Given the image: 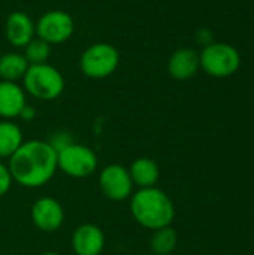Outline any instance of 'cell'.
Listing matches in <instances>:
<instances>
[{
    "label": "cell",
    "instance_id": "obj_12",
    "mask_svg": "<svg viewBox=\"0 0 254 255\" xmlns=\"http://www.w3.org/2000/svg\"><path fill=\"white\" fill-rule=\"evenodd\" d=\"M25 93L16 82L0 81V117L16 118L25 108Z\"/></svg>",
    "mask_w": 254,
    "mask_h": 255
},
{
    "label": "cell",
    "instance_id": "obj_2",
    "mask_svg": "<svg viewBox=\"0 0 254 255\" xmlns=\"http://www.w3.org/2000/svg\"><path fill=\"white\" fill-rule=\"evenodd\" d=\"M130 212L133 220L148 230L171 226L175 208L169 196L157 187L139 188L130 196Z\"/></svg>",
    "mask_w": 254,
    "mask_h": 255
},
{
    "label": "cell",
    "instance_id": "obj_5",
    "mask_svg": "<svg viewBox=\"0 0 254 255\" xmlns=\"http://www.w3.org/2000/svg\"><path fill=\"white\" fill-rule=\"evenodd\" d=\"M120 63V54L111 43L99 42L90 45L79 58L82 73L93 79H102L112 75Z\"/></svg>",
    "mask_w": 254,
    "mask_h": 255
},
{
    "label": "cell",
    "instance_id": "obj_17",
    "mask_svg": "<svg viewBox=\"0 0 254 255\" xmlns=\"http://www.w3.org/2000/svg\"><path fill=\"white\" fill-rule=\"evenodd\" d=\"M177 241H178L177 232L168 226V227L154 230L151 241H150V247L156 255H168L175 250Z\"/></svg>",
    "mask_w": 254,
    "mask_h": 255
},
{
    "label": "cell",
    "instance_id": "obj_8",
    "mask_svg": "<svg viewBox=\"0 0 254 255\" xmlns=\"http://www.w3.org/2000/svg\"><path fill=\"white\" fill-rule=\"evenodd\" d=\"M99 187L103 196L112 202L130 199L133 193V182L129 169L121 164H109L103 167L99 175Z\"/></svg>",
    "mask_w": 254,
    "mask_h": 255
},
{
    "label": "cell",
    "instance_id": "obj_6",
    "mask_svg": "<svg viewBox=\"0 0 254 255\" xmlns=\"http://www.w3.org/2000/svg\"><path fill=\"white\" fill-rule=\"evenodd\" d=\"M241 58L238 51L228 43H210L199 55L202 69L216 78H226L234 75L240 67Z\"/></svg>",
    "mask_w": 254,
    "mask_h": 255
},
{
    "label": "cell",
    "instance_id": "obj_19",
    "mask_svg": "<svg viewBox=\"0 0 254 255\" xmlns=\"http://www.w3.org/2000/svg\"><path fill=\"white\" fill-rule=\"evenodd\" d=\"M12 182H13V179L9 172V167L0 161V197H3L10 190Z\"/></svg>",
    "mask_w": 254,
    "mask_h": 255
},
{
    "label": "cell",
    "instance_id": "obj_10",
    "mask_svg": "<svg viewBox=\"0 0 254 255\" xmlns=\"http://www.w3.org/2000/svg\"><path fill=\"white\" fill-rule=\"evenodd\" d=\"M72 248L76 255H100L105 248V235L96 224H81L72 236Z\"/></svg>",
    "mask_w": 254,
    "mask_h": 255
},
{
    "label": "cell",
    "instance_id": "obj_4",
    "mask_svg": "<svg viewBox=\"0 0 254 255\" xmlns=\"http://www.w3.org/2000/svg\"><path fill=\"white\" fill-rule=\"evenodd\" d=\"M99 161L96 152L79 143H69L57 151V169L70 178H88L97 170Z\"/></svg>",
    "mask_w": 254,
    "mask_h": 255
},
{
    "label": "cell",
    "instance_id": "obj_16",
    "mask_svg": "<svg viewBox=\"0 0 254 255\" xmlns=\"http://www.w3.org/2000/svg\"><path fill=\"white\" fill-rule=\"evenodd\" d=\"M21 128L9 120L0 121V158H9L22 145Z\"/></svg>",
    "mask_w": 254,
    "mask_h": 255
},
{
    "label": "cell",
    "instance_id": "obj_3",
    "mask_svg": "<svg viewBox=\"0 0 254 255\" xmlns=\"http://www.w3.org/2000/svg\"><path fill=\"white\" fill-rule=\"evenodd\" d=\"M22 81L25 91L39 100H54L64 90L63 75L48 63L30 64Z\"/></svg>",
    "mask_w": 254,
    "mask_h": 255
},
{
    "label": "cell",
    "instance_id": "obj_20",
    "mask_svg": "<svg viewBox=\"0 0 254 255\" xmlns=\"http://www.w3.org/2000/svg\"><path fill=\"white\" fill-rule=\"evenodd\" d=\"M34 115H36V111H34L31 106H27V105H25V108L22 109V112L19 114V117H21L22 120H25V121H31V120L34 118Z\"/></svg>",
    "mask_w": 254,
    "mask_h": 255
},
{
    "label": "cell",
    "instance_id": "obj_7",
    "mask_svg": "<svg viewBox=\"0 0 254 255\" xmlns=\"http://www.w3.org/2000/svg\"><path fill=\"white\" fill-rule=\"evenodd\" d=\"M73 30V18L64 10H49L43 13L36 24L37 37L48 42L49 45L66 42L72 37Z\"/></svg>",
    "mask_w": 254,
    "mask_h": 255
},
{
    "label": "cell",
    "instance_id": "obj_14",
    "mask_svg": "<svg viewBox=\"0 0 254 255\" xmlns=\"http://www.w3.org/2000/svg\"><path fill=\"white\" fill-rule=\"evenodd\" d=\"M129 173H130L133 185H136L139 188L156 187L159 176H160V170H159L157 163L151 158H147V157L136 158L130 164Z\"/></svg>",
    "mask_w": 254,
    "mask_h": 255
},
{
    "label": "cell",
    "instance_id": "obj_15",
    "mask_svg": "<svg viewBox=\"0 0 254 255\" xmlns=\"http://www.w3.org/2000/svg\"><path fill=\"white\" fill-rule=\"evenodd\" d=\"M28 63L22 54L16 52H7L0 57V78L1 81L15 82L21 78H24Z\"/></svg>",
    "mask_w": 254,
    "mask_h": 255
},
{
    "label": "cell",
    "instance_id": "obj_9",
    "mask_svg": "<svg viewBox=\"0 0 254 255\" xmlns=\"http://www.w3.org/2000/svg\"><path fill=\"white\" fill-rule=\"evenodd\" d=\"M31 223L40 232L52 233L63 226L64 221V209L61 203L52 197L37 199L31 206Z\"/></svg>",
    "mask_w": 254,
    "mask_h": 255
},
{
    "label": "cell",
    "instance_id": "obj_1",
    "mask_svg": "<svg viewBox=\"0 0 254 255\" xmlns=\"http://www.w3.org/2000/svg\"><path fill=\"white\" fill-rule=\"evenodd\" d=\"M7 167L13 182L25 188H39L57 172V151L45 140L22 142L9 157Z\"/></svg>",
    "mask_w": 254,
    "mask_h": 255
},
{
    "label": "cell",
    "instance_id": "obj_11",
    "mask_svg": "<svg viewBox=\"0 0 254 255\" xmlns=\"http://www.w3.org/2000/svg\"><path fill=\"white\" fill-rule=\"evenodd\" d=\"M34 33H36V25L27 13L21 10H15L7 16L6 37L10 45L24 48L34 37Z\"/></svg>",
    "mask_w": 254,
    "mask_h": 255
},
{
    "label": "cell",
    "instance_id": "obj_13",
    "mask_svg": "<svg viewBox=\"0 0 254 255\" xmlns=\"http://www.w3.org/2000/svg\"><path fill=\"white\" fill-rule=\"evenodd\" d=\"M199 66V55L196 51L190 48H180L171 55L168 70L174 79L184 81L192 78L198 72Z\"/></svg>",
    "mask_w": 254,
    "mask_h": 255
},
{
    "label": "cell",
    "instance_id": "obj_18",
    "mask_svg": "<svg viewBox=\"0 0 254 255\" xmlns=\"http://www.w3.org/2000/svg\"><path fill=\"white\" fill-rule=\"evenodd\" d=\"M51 54V45L40 37H33L25 46H24V57L28 64H43L46 63L48 57Z\"/></svg>",
    "mask_w": 254,
    "mask_h": 255
},
{
    "label": "cell",
    "instance_id": "obj_21",
    "mask_svg": "<svg viewBox=\"0 0 254 255\" xmlns=\"http://www.w3.org/2000/svg\"><path fill=\"white\" fill-rule=\"evenodd\" d=\"M42 255H60L58 253H52V251H49V253H45V254Z\"/></svg>",
    "mask_w": 254,
    "mask_h": 255
}]
</instances>
